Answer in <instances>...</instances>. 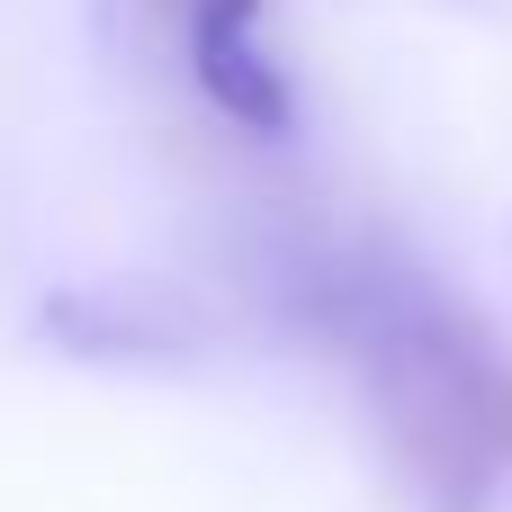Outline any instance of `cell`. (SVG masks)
Segmentation results:
<instances>
[{
  "label": "cell",
  "instance_id": "1",
  "mask_svg": "<svg viewBox=\"0 0 512 512\" xmlns=\"http://www.w3.org/2000/svg\"><path fill=\"white\" fill-rule=\"evenodd\" d=\"M360 360L396 450L432 486H477L512 459V369L459 306L387 297L360 324Z\"/></svg>",
  "mask_w": 512,
  "mask_h": 512
},
{
  "label": "cell",
  "instance_id": "2",
  "mask_svg": "<svg viewBox=\"0 0 512 512\" xmlns=\"http://www.w3.org/2000/svg\"><path fill=\"white\" fill-rule=\"evenodd\" d=\"M252 18H261V0H180L189 72H198V90H207L234 126H252V135H288V81L270 72Z\"/></svg>",
  "mask_w": 512,
  "mask_h": 512
},
{
  "label": "cell",
  "instance_id": "3",
  "mask_svg": "<svg viewBox=\"0 0 512 512\" xmlns=\"http://www.w3.org/2000/svg\"><path fill=\"white\" fill-rule=\"evenodd\" d=\"M171 9H180V0H171Z\"/></svg>",
  "mask_w": 512,
  "mask_h": 512
}]
</instances>
